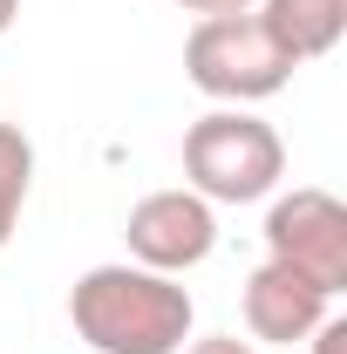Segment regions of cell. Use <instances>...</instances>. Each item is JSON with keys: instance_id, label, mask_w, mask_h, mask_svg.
<instances>
[{"instance_id": "cell-1", "label": "cell", "mask_w": 347, "mask_h": 354, "mask_svg": "<svg viewBox=\"0 0 347 354\" xmlns=\"http://www.w3.org/2000/svg\"><path fill=\"white\" fill-rule=\"evenodd\" d=\"M68 320L95 354H177L191 341V293L150 266H88L68 286Z\"/></svg>"}, {"instance_id": "cell-2", "label": "cell", "mask_w": 347, "mask_h": 354, "mask_svg": "<svg viewBox=\"0 0 347 354\" xmlns=\"http://www.w3.org/2000/svg\"><path fill=\"white\" fill-rule=\"evenodd\" d=\"M184 177H191L184 191H198L205 205H252L265 191H279L286 143L252 109H212L184 130Z\"/></svg>"}, {"instance_id": "cell-3", "label": "cell", "mask_w": 347, "mask_h": 354, "mask_svg": "<svg viewBox=\"0 0 347 354\" xmlns=\"http://www.w3.org/2000/svg\"><path fill=\"white\" fill-rule=\"evenodd\" d=\"M184 75H191V88H205L212 102L245 109V102H265V95H279L293 82V62L259 28V14H212L184 41Z\"/></svg>"}, {"instance_id": "cell-4", "label": "cell", "mask_w": 347, "mask_h": 354, "mask_svg": "<svg viewBox=\"0 0 347 354\" xmlns=\"http://www.w3.org/2000/svg\"><path fill=\"white\" fill-rule=\"evenodd\" d=\"M265 252L279 266H293L300 279H313L320 293H341L347 286V205L320 184H300V191L272 198Z\"/></svg>"}, {"instance_id": "cell-5", "label": "cell", "mask_w": 347, "mask_h": 354, "mask_svg": "<svg viewBox=\"0 0 347 354\" xmlns=\"http://www.w3.org/2000/svg\"><path fill=\"white\" fill-rule=\"evenodd\" d=\"M123 239H130V259L150 266V272H191V266L212 259L218 245V218L212 205L198 198V191H150V198H136L130 205V225H123Z\"/></svg>"}, {"instance_id": "cell-6", "label": "cell", "mask_w": 347, "mask_h": 354, "mask_svg": "<svg viewBox=\"0 0 347 354\" xmlns=\"http://www.w3.org/2000/svg\"><path fill=\"white\" fill-rule=\"evenodd\" d=\"M327 300H334V293H320V286L300 279L293 266L265 259L259 272L245 279V327H252V341L293 348V341H306V334L327 320Z\"/></svg>"}, {"instance_id": "cell-7", "label": "cell", "mask_w": 347, "mask_h": 354, "mask_svg": "<svg viewBox=\"0 0 347 354\" xmlns=\"http://www.w3.org/2000/svg\"><path fill=\"white\" fill-rule=\"evenodd\" d=\"M259 28L279 41V55L300 68L334 55L347 35V0H259Z\"/></svg>"}, {"instance_id": "cell-8", "label": "cell", "mask_w": 347, "mask_h": 354, "mask_svg": "<svg viewBox=\"0 0 347 354\" xmlns=\"http://www.w3.org/2000/svg\"><path fill=\"white\" fill-rule=\"evenodd\" d=\"M28 191H35V143L21 123H0V245L21 232Z\"/></svg>"}, {"instance_id": "cell-9", "label": "cell", "mask_w": 347, "mask_h": 354, "mask_svg": "<svg viewBox=\"0 0 347 354\" xmlns=\"http://www.w3.org/2000/svg\"><path fill=\"white\" fill-rule=\"evenodd\" d=\"M306 341H313V354H347V320H334V313H327Z\"/></svg>"}, {"instance_id": "cell-10", "label": "cell", "mask_w": 347, "mask_h": 354, "mask_svg": "<svg viewBox=\"0 0 347 354\" xmlns=\"http://www.w3.org/2000/svg\"><path fill=\"white\" fill-rule=\"evenodd\" d=\"M177 354H259V348L238 341V334H212V341H191V348H177Z\"/></svg>"}, {"instance_id": "cell-11", "label": "cell", "mask_w": 347, "mask_h": 354, "mask_svg": "<svg viewBox=\"0 0 347 354\" xmlns=\"http://www.w3.org/2000/svg\"><path fill=\"white\" fill-rule=\"evenodd\" d=\"M184 14H198V21H212V14H252V0H177Z\"/></svg>"}, {"instance_id": "cell-12", "label": "cell", "mask_w": 347, "mask_h": 354, "mask_svg": "<svg viewBox=\"0 0 347 354\" xmlns=\"http://www.w3.org/2000/svg\"><path fill=\"white\" fill-rule=\"evenodd\" d=\"M14 14H21V0H0V35L14 28Z\"/></svg>"}]
</instances>
